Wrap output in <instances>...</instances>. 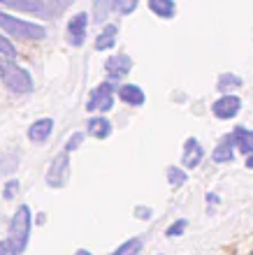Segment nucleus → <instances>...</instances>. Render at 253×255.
Wrapping results in <instances>:
<instances>
[{
    "label": "nucleus",
    "mask_w": 253,
    "mask_h": 255,
    "mask_svg": "<svg viewBox=\"0 0 253 255\" xmlns=\"http://www.w3.org/2000/svg\"><path fill=\"white\" fill-rule=\"evenodd\" d=\"M112 9H116L119 14H128V12H133V9H137V0H128V2H114Z\"/></svg>",
    "instance_id": "obj_24"
},
{
    "label": "nucleus",
    "mask_w": 253,
    "mask_h": 255,
    "mask_svg": "<svg viewBox=\"0 0 253 255\" xmlns=\"http://www.w3.org/2000/svg\"><path fill=\"white\" fill-rule=\"evenodd\" d=\"M81 141H84V132H81V130H79V132H74L72 137L67 139V144H65V153L70 155V153H72V151H77V146H79Z\"/></svg>",
    "instance_id": "obj_23"
},
{
    "label": "nucleus",
    "mask_w": 253,
    "mask_h": 255,
    "mask_svg": "<svg viewBox=\"0 0 253 255\" xmlns=\"http://www.w3.org/2000/svg\"><path fill=\"white\" fill-rule=\"evenodd\" d=\"M74 255H91V253H88L86 249H81V251H77V253H74Z\"/></svg>",
    "instance_id": "obj_31"
},
{
    "label": "nucleus",
    "mask_w": 253,
    "mask_h": 255,
    "mask_svg": "<svg viewBox=\"0 0 253 255\" xmlns=\"http://www.w3.org/2000/svg\"><path fill=\"white\" fill-rule=\"evenodd\" d=\"M0 77H2V63H0Z\"/></svg>",
    "instance_id": "obj_32"
},
{
    "label": "nucleus",
    "mask_w": 253,
    "mask_h": 255,
    "mask_svg": "<svg viewBox=\"0 0 253 255\" xmlns=\"http://www.w3.org/2000/svg\"><path fill=\"white\" fill-rule=\"evenodd\" d=\"M186 172L181 167H167V181H170V186L172 188H181L184 183H186Z\"/></svg>",
    "instance_id": "obj_20"
},
{
    "label": "nucleus",
    "mask_w": 253,
    "mask_h": 255,
    "mask_svg": "<svg viewBox=\"0 0 253 255\" xmlns=\"http://www.w3.org/2000/svg\"><path fill=\"white\" fill-rule=\"evenodd\" d=\"M51 130H53L51 119H37V121L30 123V128H28V139L35 141V144H44L51 137Z\"/></svg>",
    "instance_id": "obj_11"
},
{
    "label": "nucleus",
    "mask_w": 253,
    "mask_h": 255,
    "mask_svg": "<svg viewBox=\"0 0 253 255\" xmlns=\"http://www.w3.org/2000/svg\"><path fill=\"white\" fill-rule=\"evenodd\" d=\"M0 30L2 35H7V40H44L47 37V30L40 23H33V21H23L16 19L12 14H7L0 9Z\"/></svg>",
    "instance_id": "obj_2"
},
{
    "label": "nucleus",
    "mask_w": 253,
    "mask_h": 255,
    "mask_svg": "<svg viewBox=\"0 0 253 255\" xmlns=\"http://www.w3.org/2000/svg\"><path fill=\"white\" fill-rule=\"evenodd\" d=\"M0 54L2 56H7V58H9V61H14V58H16V47H14L12 44V40H7L5 35L0 33Z\"/></svg>",
    "instance_id": "obj_21"
},
{
    "label": "nucleus",
    "mask_w": 253,
    "mask_h": 255,
    "mask_svg": "<svg viewBox=\"0 0 253 255\" xmlns=\"http://www.w3.org/2000/svg\"><path fill=\"white\" fill-rule=\"evenodd\" d=\"M114 93H116V88H114L112 81H102L100 86H95L91 91L86 109L88 112H109L114 105Z\"/></svg>",
    "instance_id": "obj_4"
},
{
    "label": "nucleus",
    "mask_w": 253,
    "mask_h": 255,
    "mask_svg": "<svg viewBox=\"0 0 253 255\" xmlns=\"http://www.w3.org/2000/svg\"><path fill=\"white\" fill-rule=\"evenodd\" d=\"M116 35H119V28L114 26V23H107L102 28V33L98 35V40H95V49L98 51H107V49H112L116 44Z\"/></svg>",
    "instance_id": "obj_14"
},
{
    "label": "nucleus",
    "mask_w": 253,
    "mask_h": 255,
    "mask_svg": "<svg viewBox=\"0 0 253 255\" xmlns=\"http://www.w3.org/2000/svg\"><path fill=\"white\" fill-rule=\"evenodd\" d=\"M105 70L109 74V79H121V77H126L130 70H133V61H130V56L126 54H119V56H109L105 63Z\"/></svg>",
    "instance_id": "obj_8"
},
{
    "label": "nucleus",
    "mask_w": 253,
    "mask_h": 255,
    "mask_svg": "<svg viewBox=\"0 0 253 255\" xmlns=\"http://www.w3.org/2000/svg\"><path fill=\"white\" fill-rule=\"evenodd\" d=\"M233 144H230V141H223V144H219V146L214 148V153H212V158L216 162H233L235 160V153H233Z\"/></svg>",
    "instance_id": "obj_18"
},
{
    "label": "nucleus",
    "mask_w": 253,
    "mask_h": 255,
    "mask_svg": "<svg viewBox=\"0 0 253 255\" xmlns=\"http://www.w3.org/2000/svg\"><path fill=\"white\" fill-rule=\"evenodd\" d=\"M186 225H188L186 221H177L174 225H170V228L165 230V235L167 237H179V235H184V232H186Z\"/></svg>",
    "instance_id": "obj_25"
},
{
    "label": "nucleus",
    "mask_w": 253,
    "mask_h": 255,
    "mask_svg": "<svg viewBox=\"0 0 253 255\" xmlns=\"http://www.w3.org/2000/svg\"><path fill=\"white\" fill-rule=\"evenodd\" d=\"M86 26H88V16L84 12L74 14L72 19L67 21V37L72 47H81L86 40Z\"/></svg>",
    "instance_id": "obj_7"
},
{
    "label": "nucleus",
    "mask_w": 253,
    "mask_h": 255,
    "mask_svg": "<svg viewBox=\"0 0 253 255\" xmlns=\"http://www.w3.org/2000/svg\"><path fill=\"white\" fill-rule=\"evenodd\" d=\"M2 81L5 86L16 95H26L33 91V79H30V72L19 67L16 63H2Z\"/></svg>",
    "instance_id": "obj_3"
},
{
    "label": "nucleus",
    "mask_w": 253,
    "mask_h": 255,
    "mask_svg": "<svg viewBox=\"0 0 253 255\" xmlns=\"http://www.w3.org/2000/svg\"><path fill=\"white\" fill-rule=\"evenodd\" d=\"M30 225H33L30 209H28V204H21L12 216V223H9V237H7V244H9L12 255H21L23 251H26L28 239H30Z\"/></svg>",
    "instance_id": "obj_1"
},
{
    "label": "nucleus",
    "mask_w": 253,
    "mask_h": 255,
    "mask_svg": "<svg viewBox=\"0 0 253 255\" xmlns=\"http://www.w3.org/2000/svg\"><path fill=\"white\" fill-rule=\"evenodd\" d=\"M19 167V153H2L0 155V174H12Z\"/></svg>",
    "instance_id": "obj_19"
},
{
    "label": "nucleus",
    "mask_w": 253,
    "mask_h": 255,
    "mask_svg": "<svg viewBox=\"0 0 253 255\" xmlns=\"http://www.w3.org/2000/svg\"><path fill=\"white\" fill-rule=\"evenodd\" d=\"M86 130L91 137H95V139H107L109 134H112V123H109V119L107 116H93V119H88L86 123Z\"/></svg>",
    "instance_id": "obj_13"
},
{
    "label": "nucleus",
    "mask_w": 253,
    "mask_h": 255,
    "mask_svg": "<svg viewBox=\"0 0 253 255\" xmlns=\"http://www.w3.org/2000/svg\"><path fill=\"white\" fill-rule=\"evenodd\" d=\"M16 193H19V181H7L5 190H2V197H5V200H14Z\"/></svg>",
    "instance_id": "obj_26"
},
{
    "label": "nucleus",
    "mask_w": 253,
    "mask_h": 255,
    "mask_svg": "<svg viewBox=\"0 0 253 255\" xmlns=\"http://www.w3.org/2000/svg\"><path fill=\"white\" fill-rule=\"evenodd\" d=\"M247 167L253 169V155H249V158H247Z\"/></svg>",
    "instance_id": "obj_30"
},
{
    "label": "nucleus",
    "mask_w": 253,
    "mask_h": 255,
    "mask_svg": "<svg viewBox=\"0 0 253 255\" xmlns=\"http://www.w3.org/2000/svg\"><path fill=\"white\" fill-rule=\"evenodd\" d=\"M149 9L153 14H158L160 19H172L177 12V5L172 0H149Z\"/></svg>",
    "instance_id": "obj_15"
},
{
    "label": "nucleus",
    "mask_w": 253,
    "mask_h": 255,
    "mask_svg": "<svg viewBox=\"0 0 253 255\" xmlns=\"http://www.w3.org/2000/svg\"><path fill=\"white\" fill-rule=\"evenodd\" d=\"M135 214L142 216V218H149V216H151V211H149V209H135Z\"/></svg>",
    "instance_id": "obj_28"
},
{
    "label": "nucleus",
    "mask_w": 253,
    "mask_h": 255,
    "mask_svg": "<svg viewBox=\"0 0 253 255\" xmlns=\"http://www.w3.org/2000/svg\"><path fill=\"white\" fill-rule=\"evenodd\" d=\"M2 5L19 12H44V2H19V0H2Z\"/></svg>",
    "instance_id": "obj_16"
},
{
    "label": "nucleus",
    "mask_w": 253,
    "mask_h": 255,
    "mask_svg": "<svg viewBox=\"0 0 253 255\" xmlns=\"http://www.w3.org/2000/svg\"><path fill=\"white\" fill-rule=\"evenodd\" d=\"M228 86H242V79L235 74H221L219 79V91H226Z\"/></svg>",
    "instance_id": "obj_22"
},
{
    "label": "nucleus",
    "mask_w": 253,
    "mask_h": 255,
    "mask_svg": "<svg viewBox=\"0 0 253 255\" xmlns=\"http://www.w3.org/2000/svg\"><path fill=\"white\" fill-rule=\"evenodd\" d=\"M205 158V148L200 146V141L195 139V137H188L186 144H184V167L193 169L198 167Z\"/></svg>",
    "instance_id": "obj_9"
},
{
    "label": "nucleus",
    "mask_w": 253,
    "mask_h": 255,
    "mask_svg": "<svg viewBox=\"0 0 253 255\" xmlns=\"http://www.w3.org/2000/svg\"><path fill=\"white\" fill-rule=\"evenodd\" d=\"M116 93H119V100H123L126 105H130V107H142L144 105V91H142L137 84H126V86L116 88Z\"/></svg>",
    "instance_id": "obj_12"
},
{
    "label": "nucleus",
    "mask_w": 253,
    "mask_h": 255,
    "mask_svg": "<svg viewBox=\"0 0 253 255\" xmlns=\"http://www.w3.org/2000/svg\"><path fill=\"white\" fill-rule=\"evenodd\" d=\"M67 174H70V155L63 151V153H58L56 158L51 160V165H49L47 169V186H51V188H63L67 181Z\"/></svg>",
    "instance_id": "obj_5"
},
{
    "label": "nucleus",
    "mask_w": 253,
    "mask_h": 255,
    "mask_svg": "<svg viewBox=\"0 0 253 255\" xmlns=\"http://www.w3.org/2000/svg\"><path fill=\"white\" fill-rule=\"evenodd\" d=\"M207 200H209V202H219V195H212V193H207Z\"/></svg>",
    "instance_id": "obj_29"
},
{
    "label": "nucleus",
    "mask_w": 253,
    "mask_h": 255,
    "mask_svg": "<svg viewBox=\"0 0 253 255\" xmlns=\"http://www.w3.org/2000/svg\"><path fill=\"white\" fill-rule=\"evenodd\" d=\"M0 255H12V251H9V244H7V239H2V242H0Z\"/></svg>",
    "instance_id": "obj_27"
},
{
    "label": "nucleus",
    "mask_w": 253,
    "mask_h": 255,
    "mask_svg": "<svg viewBox=\"0 0 253 255\" xmlns=\"http://www.w3.org/2000/svg\"><path fill=\"white\" fill-rule=\"evenodd\" d=\"M242 109V100L237 95H221L219 100L212 105V112L216 119L221 121H228V119H235V116L240 114Z\"/></svg>",
    "instance_id": "obj_6"
},
{
    "label": "nucleus",
    "mask_w": 253,
    "mask_h": 255,
    "mask_svg": "<svg viewBox=\"0 0 253 255\" xmlns=\"http://www.w3.org/2000/svg\"><path fill=\"white\" fill-rule=\"evenodd\" d=\"M228 141L235 144V146L244 151L247 155H253V130H247V128H235L233 132L228 134Z\"/></svg>",
    "instance_id": "obj_10"
},
{
    "label": "nucleus",
    "mask_w": 253,
    "mask_h": 255,
    "mask_svg": "<svg viewBox=\"0 0 253 255\" xmlns=\"http://www.w3.org/2000/svg\"><path fill=\"white\" fill-rule=\"evenodd\" d=\"M142 246H144V244H142V237H133V239H128V242L121 244L112 255H137L142 251Z\"/></svg>",
    "instance_id": "obj_17"
}]
</instances>
